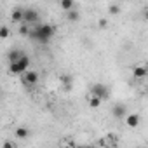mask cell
Masks as SVG:
<instances>
[{
  "instance_id": "cell-9",
  "label": "cell",
  "mask_w": 148,
  "mask_h": 148,
  "mask_svg": "<svg viewBox=\"0 0 148 148\" xmlns=\"http://www.w3.org/2000/svg\"><path fill=\"white\" fill-rule=\"evenodd\" d=\"M11 19H12V23H23L25 21V9H21V7H16L12 12H11Z\"/></svg>"
},
{
  "instance_id": "cell-20",
  "label": "cell",
  "mask_w": 148,
  "mask_h": 148,
  "mask_svg": "<svg viewBox=\"0 0 148 148\" xmlns=\"http://www.w3.org/2000/svg\"><path fill=\"white\" fill-rule=\"evenodd\" d=\"M14 146H16V145H14V143H11V141H5V143L2 145V148H14Z\"/></svg>"
},
{
  "instance_id": "cell-18",
  "label": "cell",
  "mask_w": 148,
  "mask_h": 148,
  "mask_svg": "<svg viewBox=\"0 0 148 148\" xmlns=\"http://www.w3.org/2000/svg\"><path fill=\"white\" fill-rule=\"evenodd\" d=\"M9 33H11V32H9V28H7L5 25L0 28V38H9Z\"/></svg>"
},
{
  "instance_id": "cell-21",
  "label": "cell",
  "mask_w": 148,
  "mask_h": 148,
  "mask_svg": "<svg viewBox=\"0 0 148 148\" xmlns=\"http://www.w3.org/2000/svg\"><path fill=\"white\" fill-rule=\"evenodd\" d=\"M143 18H145V21L148 23V7H145V12H143Z\"/></svg>"
},
{
  "instance_id": "cell-7",
  "label": "cell",
  "mask_w": 148,
  "mask_h": 148,
  "mask_svg": "<svg viewBox=\"0 0 148 148\" xmlns=\"http://www.w3.org/2000/svg\"><path fill=\"white\" fill-rule=\"evenodd\" d=\"M145 77H148V66H146V64H136V66L132 68V79L141 80V79H145Z\"/></svg>"
},
{
  "instance_id": "cell-12",
  "label": "cell",
  "mask_w": 148,
  "mask_h": 148,
  "mask_svg": "<svg viewBox=\"0 0 148 148\" xmlns=\"http://www.w3.org/2000/svg\"><path fill=\"white\" fill-rule=\"evenodd\" d=\"M66 19H68L70 23H79V19H80V14H79V11H77V9H71V11H68V12H66Z\"/></svg>"
},
{
  "instance_id": "cell-11",
  "label": "cell",
  "mask_w": 148,
  "mask_h": 148,
  "mask_svg": "<svg viewBox=\"0 0 148 148\" xmlns=\"http://www.w3.org/2000/svg\"><path fill=\"white\" fill-rule=\"evenodd\" d=\"M59 7L64 12H68L71 9H75V0H59Z\"/></svg>"
},
{
  "instance_id": "cell-3",
  "label": "cell",
  "mask_w": 148,
  "mask_h": 148,
  "mask_svg": "<svg viewBox=\"0 0 148 148\" xmlns=\"http://www.w3.org/2000/svg\"><path fill=\"white\" fill-rule=\"evenodd\" d=\"M23 79H21V82H23V86H26V87H32V86H35L37 82H38V73L35 71V70H28V71H25L23 75H21Z\"/></svg>"
},
{
  "instance_id": "cell-5",
  "label": "cell",
  "mask_w": 148,
  "mask_h": 148,
  "mask_svg": "<svg viewBox=\"0 0 148 148\" xmlns=\"http://www.w3.org/2000/svg\"><path fill=\"white\" fill-rule=\"evenodd\" d=\"M124 122H125L127 127L136 129V127H139V124H141V115H139V113H127V115L124 117Z\"/></svg>"
},
{
  "instance_id": "cell-15",
  "label": "cell",
  "mask_w": 148,
  "mask_h": 148,
  "mask_svg": "<svg viewBox=\"0 0 148 148\" xmlns=\"http://www.w3.org/2000/svg\"><path fill=\"white\" fill-rule=\"evenodd\" d=\"M59 80H61V84H63L64 89H71V86H73V79H71L70 75H61Z\"/></svg>"
},
{
  "instance_id": "cell-6",
  "label": "cell",
  "mask_w": 148,
  "mask_h": 148,
  "mask_svg": "<svg viewBox=\"0 0 148 148\" xmlns=\"http://www.w3.org/2000/svg\"><path fill=\"white\" fill-rule=\"evenodd\" d=\"M108 87L105 86V84H101V82H96L92 87H91V94H94V96H99V98H108Z\"/></svg>"
},
{
  "instance_id": "cell-13",
  "label": "cell",
  "mask_w": 148,
  "mask_h": 148,
  "mask_svg": "<svg viewBox=\"0 0 148 148\" xmlns=\"http://www.w3.org/2000/svg\"><path fill=\"white\" fill-rule=\"evenodd\" d=\"M21 56H23V52H21L19 49H11L9 54H7V59H9V63H14V61H18Z\"/></svg>"
},
{
  "instance_id": "cell-4",
  "label": "cell",
  "mask_w": 148,
  "mask_h": 148,
  "mask_svg": "<svg viewBox=\"0 0 148 148\" xmlns=\"http://www.w3.org/2000/svg\"><path fill=\"white\" fill-rule=\"evenodd\" d=\"M38 19H40V14L37 12V9H33V7L25 9V21H23V23L35 25V23H38Z\"/></svg>"
},
{
  "instance_id": "cell-19",
  "label": "cell",
  "mask_w": 148,
  "mask_h": 148,
  "mask_svg": "<svg viewBox=\"0 0 148 148\" xmlns=\"http://www.w3.org/2000/svg\"><path fill=\"white\" fill-rule=\"evenodd\" d=\"M98 26H99L101 30H105V28H108V19H106V18H101V19L98 21Z\"/></svg>"
},
{
  "instance_id": "cell-8",
  "label": "cell",
  "mask_w": 148,
  "mask_h": 148,
  "mask_svg": "<svg viewBox=\"0 0 148 148\" xmlns=\"http://www.w3.org/2000/svg\"><path fill=\"white\" fill-rule=\"evenodd\" d=\"M112 115L115 117V119H124L125 115H127V106L125 105H122V103H117L115 106H112Z\"/></svg>"
},
{
  "instance_id": "cell-1",
  "label": "cell",
  "mask_w": 148,
  "mask_h": 148,
  "mask_svg": "<svg viewBox=\"0 0 148 148\" xmlns=\"http://www.w3.org/2000/svg\"><path fill=\"white\" fill-rule=\"evenodd\" d=\"M54 35H56V28L52 25L44 23V25H38L35 30H30V35L28 37L32 40H37L38 44H49Z\"/></svg>"
},
{
  "instance_id": "cell-17",
  "label": "cell",
  "mask_w": 148,
  "mask_h": 148,
  "mask_svg": "<svg viewBox=\"0 0 148 148\" xmlns=\"http://www.w3.org/2000/svg\"><path fill=\"white\" fill-rule=\"evenodd\" d=\"M108 12H110L112 16H117V14H120V5H117V4H112V5L108 7Z\"/></svg>"
},
{
  "instance_id": "cell-10",
  "label": "cell",
  "mask_w": 148,
  "mask_h": 148,
  "mask_svg": "<svg viewBox=\"0 0 148 148\" xmlns=\"http://www.w3.org/2000/svg\"><path fill=\"white\" fill-rule=\"evenodd\" d=\"M14 136L18 139H26V138H30V129L25 127V125H19V127L14 129Z\"/></svg>"
},
{
  "instance_id": "cell-16",
  "label": "cell",
  "mask_w": 148,
  "mask_h": 148,
  "mask_svg": "<svg viewBox=\"0 0 148 148\" xmlns=\"http://www.w3.org/2000/svg\"><path fill=\"white\" fill-rule=\"evenodd\" d=\"M19 35H23V37H28V35H30L28 23H21V26H19Z\"/></svg>"
},
{
  "instance_id": "cell-14",
  "label": "cell",
  "mask_w": 148,
  "mask_h": 148,
  "mask_svg": "<svg viewBox=\"0 0 148 148\" xmlns=\"http://www.w3.org/2000/svg\"><path fill=\"white\" fill-rule=\"evenodd\" d=\"M101 101H103V98L91 94V98H89V106H91L92 110H96V108H99V106H101Z\"/></svg>"
},
{
  "instance_id": "cell-2",
  "label": "cell",
  "mask_w": 148,
  "mask_h": 148,
  "mask_svg": "<svg viewBox=\"0 0 148 148\" xmlns=\"http://www.w3.org/2000/svg\"><path fill=\"white\" fill-rule=\"evenodd\" d=\"M30 64H32L30 58H28L26 54H23L18 61L9 63V71H11V73H14V75H23L25 71H28V70H30Z\"/></svg>"
}]
</instances>
